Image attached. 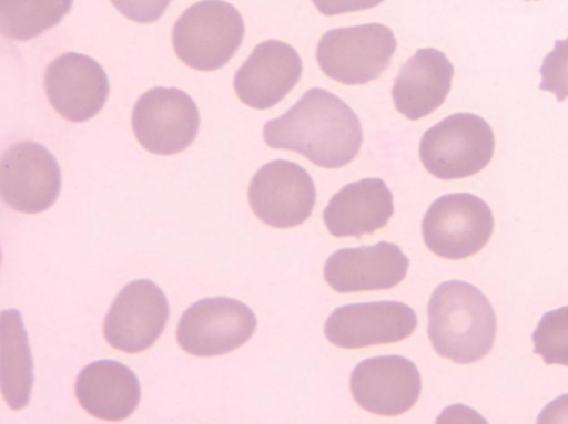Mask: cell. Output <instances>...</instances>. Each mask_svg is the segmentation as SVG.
I'll return each mask as SVG.
<instances>
[{
	"mask_svg": "<svg viewBox=\"0 0 568 424\" xmlns=\"http://www.w3.org/2000/svg\"><path fill=\"white\" fill-rule=\"evenodd\" d=\"M263 137L272 148L296 152L324 168H338L358 154L363 131L343 100L313 87L287 112L266 122Z\"/></svg>",
	"mask_w": 568,
	"mask_h": 424,
	"instance_id": "1",
	"label": "cell"
},
{
	"mask_svg": "<svg viewBox=\"0 0 568 424\" xmlns=\"http://www.w3.org/2000/svg\"><path fill=\"white\" fill-rule=\"evenodd\" d=\"M427 312L428 337L440 356L468 364L491 350L497 332L496 314L475 286L460 280L440 283L428 301Z\"/></svg>",
	"mask_w": 568,
	"mask_h": 424,
	"instance_id": "2",
	"label": "cell"
},
{
	"mask_svg": "<svg viewBox=\"0 0 568 424\" xmlns=\"http://www.w3.org/2000/svg\"><path fill=\"white\" fill-rule=\"evenodd\" d=\"M245 33L237 9L222 0H203L189 7L172 31L178 58L187 66L213 71L229 62Z\"/></svg>",
	"mask_w": 568,
	"mask_h": 424,
	"instance_id": "3",
	"label": "cell"
},
{
	"mask_svg": "<svg viewBox=\"0 0 568 424\" xmlns=\"http://www.w3.org/2000/svg\"><path fill=\"white\" fill-rule=\"evenodd\" d=\"M494 149V132L483 117L456 113L425 132L419 157L433 176L449 180L483 170L490 163Z\"/></svg>",
	"mask_w": 568,
	"mask_h": 424,
	"instance_id": "4",
	"label": "cell"
},
{
	"mask_svg": "<svg viewBox=\"0 0 568 424\" xmlns=\"http://www.w3.org/2000/svg\"><path fill=\"white\" fill-rule=\"evenodd\" d=\"M396 44L393 31L381 23L338 28L322 35L316 59L326 76L346 85L365 84L388 66Z\"/></svg>",
	"mask_w": 568,
	"mask_h": 424,
	"instance_id": "5",
	"label": "cell"
},
{
	"mask_svg": "<svg viewBox=\"0 0 568 424\" xmlns=\"http://www.w3.org/2000/svg\"><path fill=\"white\" fill-rule=\"evenodd\" d=\"M489 206L468 193L437 198L426 211L422 232L425 245L446 259H464L481 250L494 231Z\"/></svg>",
	"mask_w": 568,
	"mask_h": 424,
	"instance_id": "6",
	"label": "cell"
},
{
	"mask_svg": "<svg viewBox=\"0 0 568 424\" xmlns=\"http://www.w3.org/2000/svg\"><path fill=\"white\" fill-rule=\"evenodd\" d=\"M255 329V314L246 304L229 297H214L195 302L182 314L176 340L186 353L209 358L240 348Z\"/></svg>",
	"mask_w": 568,
	"mask_h": 424,
	"instance_id": "7",
	"label": "cell"
},
{
	"mask_svg": "<svg viewBox=\"0 0 568 424\" xmlns=\"http://www.w3.org/2000/svg\"><path fill=\"white\" fill-rule=\"evenodd\" d=\"M131 121L142 147L154 154L172 155L194 141L200 115L185 92L175 87H154L138 100Z\"/></svg>",
	"mask_w": 568,
	"mask_h": 424,
	"instance_id": "8",
	"label": "cell"
},
{
	"mask_svg": "<svg viewBox=\"0 0 568 424\" xmlns=\"http://www.w3.org/2000/svg\"><path fill=\"white\" fill-rule=\"evenodd\" d=\"M316 190L311 175L298 164L275 159L263 165L248 186L256 217L275 228L303 224L312 214Z\"/></svg>",
	"mask_w": 568,
	"mask_h": 424,
	"instance_id": "9",
	"label": "cell"
},
{
	"mask_svg": "<svg viewBox=\"0 0 568 424\" xmlns=\"http://www.w3.org/2000/svg\"><path fill=\"white\" fill-rule=\"evenodd\" d=\"M61 174L53 155L26 139L10 146L0 163V194L14 210L37 214L48 209L60 194Z\"/></svg>",
	"mask_w": 568,
	"mask_h": 424,
	"instance_id": "10",
	"label": "cell"
},
{
	"mask_svg": "<svg viewBox=\"0 0 568 424\" xmlns=\"http://www.w3.org/2000/svg\"><path fill=\"white\" fill-rule=\"evenodd\" d=\"M168 317L163 291L151 280H134L114 299L103 321V335L112 348L139 353L159 339Z\"/></svg>",
	"mask_w": 568,
	"mask_h": 424,
	"instance_id": "11",
	"label": "cell"
},
{
	"mask_svg": "<svg viewBox=\"0 0 568 424\" xmlns=\"http://www.w3.org/2000/svg\"><path fill=\"white\" fill-rule=\"evenodd\" d=\"M417 325L414 310L398 301L346 304L327 318V340L343 349L395 343L408 338Z\"/></svg>",
	"mask_w": 568,
	"mask_h": 424,
	"instance_id": "12",
	"label": "cell"
},
{
	"mask_svg": "<svg viewBox=\"0 0 568 424\" xmlns=\"http://www.w3.org/2000/svg\"><path fill=\"white\" fill-rule=\"evenodd\" d=\"M351 392L365 411L396 416L414 406L422 381L416 365L399 355H382L363 360L351 375Z\"/></svg>",
	"mask_w": 568,
	"mask_h": 424,
	"instance_id": "13",
	"label": "cell"
},
{
	"mask_svg": "<svg viewBox=\"0 0 568 424\" xmlns=\"http://www.w3.org/2000/svg\"><path fill=\"white\" fill-rule=\"evenodd\" d=\"M44 89L53 108L70 122H84L104 105L109 81L102 66L80 53H64L47 68Z\"/></svg>",
	"mask_w": 568,
	"mask_h": 424,
	"instance_id": "14",
	"label": "cell"
},
{
	"mask_svg": "<svg viewBox=\"0 0 568 424\" xmlns=\"http://www.w3.org/2000/svg\"><path fill=\"white\" fill-rule=\"evenodd\" d=\"M302 60L280 40L257 44L234 76V90L244 104L265 110L277 104L298 82Z\"/></svg>",
	"mask_w": 568,
	"mask_h": 424,
	"instance_id": "15",
	"label": "cell"
},
{
	"mask_svg": "<svg viewBox=\"0 0 568 424\" xmlns=\"http://www.w3.org/2000/svg\"><path fill=\"white\" fill-rule=\"evenodd\" d=\"M408 265L397 245L381 241L337 250L325 262L324 278L337 292L384 290L404 280Z\"/></svg>",
	"mask_w": 568,
	"mask_h": 424,
	"instance_id": "16",
	"label": "cell"
},
{
	"mask_svg": "<svg viewBox=\"0 0 568 424\" xmlns=\"http://www.w3.org/2000/svg\"><path fill=\"white\" fill-rule=\"evenodd\" d=\"M454 66L436 49H419L400 68L392 96L396 110L417 121L438 108L449 93Z\"/></svg>",
	"mask_w": 568,
	"mask_h": 424,
	"instance_id": "17",
	"label": "cell"
},
{
	"mask_svg": "<svg viewBox=\"0 0 568 424\" xmlns=\"http://www.w3.org/2000/svg\"><path fill=\"white\" fill-rule=\"evenodd\" d=\"M393 213V194L384 180L364 178L334 194L323 218L331 235L361 237L386 226Z\"/></svg>",
	"mask_w": 568,
	"mask_h": 424,
	"instance_id": "18",
	"label": "cell"
},
{
	"mask_svg": "<svg viewBox=\"0 0 568 424\" xmlns=\"http://www.w3.org/2000/svg\"><path fill=\"white\" fill-rule=\"evenodd\" d=\"M74 392L85 412L104 421L126 418L138 406L141 396L135 374L113 360L85 365L77 378Z\"/></svg>",
	"mask_w": 568,
	"mask_h": 424,
	"instance_id": "19",
	"label": "cell"
},
{
	"mask_svg": "<svg viewBox=\"0 0 568 424\" xmlns=\"http://www.w3.org/2000/svg\"><path fill=\"white\" fill-rule=\"evenodd\" d=\"M0 381L9 407L27 406L33 384L32 359L21 316L14 309L0 316Z\"/></svg>",
	"mask_w": 568,
	"mask_h": 424,
	"instance_id": "20",
	"label": "cell"
},
{
	"mask_svg": "<svg viewBox=\"0 0 568 424\" xmlns=\"http://www.w3.org/2000/svg\"><path fill=\"white\" fill-rule=\"evenodd\" d=\"M72 0H0V31L9 39H33L58 24Z\"/></svg>",
	"mask_w": 568,
	"mask_h": 424,
	"instance_id": "21",
	"label": "cell"
},
{
	"mask_svg": "<svg viewBox=\"0 0 568 424\" xmlns=\"http://www.w3.org/2000/svg\"><path fill=\"white\" fill-rule=\"evenodd\" d=\"M534 352L547 364L568 366V306L545 313L534 334Z\"/></svg>",
	"mask_w": 568,
	"mask_h": 424,
	"instance_id": "22",
	"label": "cell"
},
{
	"mask_svg": "<svg viewBox=\"0 0 568 424\" xmlns=\"http://www.w3.org/2000/svg\"><path fill=\"white\" fill-rule=\"evenodd\" d=\"M540 75V90L555 94L558 102L568 99V38L555 42L544 58Z\"/></svg>",
	"mask_w": 568,
	"mask_h": 424,
	"instance_id": "23",
	"label": "cell"
},
{
	"mask_svg": "<svg viewBox=\"0 0 568 424\" xmlns=\"http://www.w3.org/2000/svg\"><path fill=\"white\" fill-rule=\"evenodd\" d=\"M112 4L128 19L139 23H150L158 20L171 0H110Z\"/></svg>",
	"mask_w": 568,
	"mask_h": 424,
	"instance_id": "24",
	"label": "cell"
},
{
	"mask_svg": "<svg viewBox=\"0 0 568 424\" xmlns=\"http://www.w3.org/2000/svg\"><path fill=\"white\" fill-rule=\"evenodd\" d=\"M384 0H312L324 15L355 12L378 6Z\"/></svg>",
	"mask_w": 568,
	"mask_h": 424,
	"instance_id": "25",
	"label": "cell"
},
{
	"mask_svg": "<svg viewBox=\"0 0 568 424\" xmlns=\"http://www.w3.org/2000/svg\"><path fill=\"white\" fill-rule=\"evenodd\" d=\"M538 422H568V394L548 404L540 413Z\"/></svg>",
	"mask_w": 568,
	"mask_h": 424,
	"instance_id": "26",
	"label": "cell"
},
{
	"mask_svg": "<svg viewBox=\"0 0 568 424\" xmlns=\"http://www.w3.org/2000/svg\"><path fill=\"white\" fill-rule=\"evenodd\" d=\"M526 1H538V0H526Z\"/></svg>",
	"mask_w": 568,
	"mask_h": 424,
	"instance_id": "27",
	"label": "cell"
}]
</instances>
